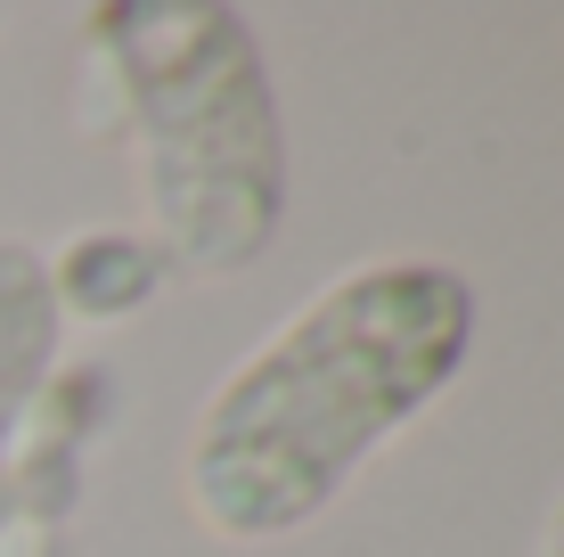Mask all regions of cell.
<instances>
[{
    "instance_id": "obj_2",
    "label": "cell",
    "mask_w": 564,
    "mask_h": 557,
    "mask_svg": "<svg viewBox=\"0 0 564 557\" xmlns=\"http://www.w3.org/2000/svg\"><path fill=\"white\" fill-rule=\"evenodd\" d=\"M131 164L148 238L188 279H238L286 222V115L270 57L229 0H107L83 17Z\"/></svg>"
},
{
    "instance_id": "obj_1",
    "label": "cell",
    "mask_w": 564,
    "mask_h": 557,
    "mask_svg": "<svg viewBox=\"0 0 564 557\" xmlns=\"http://www.w3.org/2000/svg\"><path fill=\"white\" fill-rule=\"evenodd\" d=\"M482 303L451 263H360L327 279L213 386L181 484L213 542H286L458 386Z\"/></svg>"
},
{
    "instance_id": "obj_4",
    "label": "cell",
    "mask_w": 564,
    "mask_h": 557,
    "mask_svg": "<svg viewBox=\"0 0 564 557\" xmlns=\"http://www.w3.org/2000/svg\"><path fill=\"white\" fill-rule=\"evenodd\" d=\"M164 246L140 229H83L66 255L50 263V296L57 320H131L140 303L164 287Z\"/></svg>"
},
{
    "instance_id": "obj_5",
    "label": "cell",
    "mask_w": 564,
    "mask_h": 557,
    "mask_svg": "<svg viewBox=\"0 0 564 557\" xmlns=\"http://www.w3.org/2000/svg\"><path fill=\"white\" fill-rule=\"evenodd\" d=\"M540 557H564V501H556V516H549V533H540Z\"/></svg>"
},
{
    "instance_id": "obj_3",
    "label": "cell",
    "mask_w": 564,
    "mask_h": 557,
    "mask_svg": "<svg viewBox=\"0 0 564 557\" xmlns=\"http://www.w3.org/2000/svg\"><path fill=\"white\" fill-rule=\"evenodd\" d=\"M57 296H50V255H33L25 238H0V557H9V492L17 459H25L33 410H42L57 377Z\"/></svg>"
}]
</instances>
